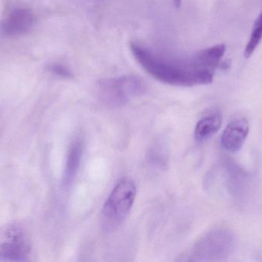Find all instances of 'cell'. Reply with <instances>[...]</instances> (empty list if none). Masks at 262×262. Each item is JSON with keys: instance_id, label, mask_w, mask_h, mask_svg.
I'll return each instance as SVG.
<instances>
[{"instance_id": "1", "label": "cell", "mask_w": 262, "mask_h": 262, "mask_svg": "<svg viewBox=\"0 0 262 262\" xmlns=\"http://www.w3.org/2000/svg\"><path fill=\"white\" fill-rule=\"evenodd\" d=\"M131 52L136 61L149 75L165 84L192 87L212 83L214 72L200 67L193 55L175 58L156 53L139 43H130Z\"/></svg>"}, {"instance_id": "5", "label": "cell", "mask_w": 262, "mask_h": 262, "mask_svg": "<svg viewBox=\"0 0 262 262\" xmlns=\"http://www.w3.org/2000/svg\"><path fill=\"white\" fill-rule=\"evenodd\" d=\"M35 21L33 13L23 7L14 8L5 15L0 25L4 35L16 36L23 35L30 30Z\"/></svg>"}, {"instance_id": "8", "label": "cell", "mask_w": 262, "mask_h": 262, "mask_svg": "<svg viewBox=\"0 0 262 262\" xmlns=\"http://www.w3.org/2000/svg\"><path fill=\"white\" fill-rule=\"evenodd\" d=\"M222 123L223 118L220 113L210 114L203 117L195 126V139L204 141L210 138L220 130Z\"/></svg>"}, {"instance_id": "11", "label": "cell", "mask_w": 262, "mask_h": 262, "mask_svg": "<svg viewBox=\"0 0 262 262\" xmlns=\"http://www.w3.org/2000/svg\"><path fill=\"white\" fill-rule=\"evenodd\" d=\"M182 1H183V0H172L173 4L175 5L176 7L177 8H180V6H181Z\"/></svg>"}, {"instance_id": "10", "label": "cell", "mask_w": 262, "mask_h": 262, "mask_svg": "<svg viewBox=\"0 0 262 262\" xmlns=\"http://www.w3.org/2000/svg\"><path fill=\"white\" fill-rule=\"evenodd\" d=\"M51 71L53 73L59 75V76L64 77V78H70L72 76V72L66 66L61 65H55L51 67Z\"/></svg>"}, {"instance_id": "6", "label": "cell", "mask_w": 262, "mask_h": 262, "mask_svg": "<svg viewBox=\"0 0 262 262\" xmlns=\"http://www.w3.org/2000/svg\"><path fill=\"white\" fill-rule=\"evenodd\" d=\"M249 125L246 118H238L231 122L223 132L221 146L228 152L239 150L247 138Z\"/></svg>"}, {"instance_id": "3", "label": "cell", "mask_w": 262, "mask_h": 262, "mask_svg": "<svg viewBox=\"0 0 262 262\" xmlns=\"http://www.w3.org/2000/svg\"><path fill=\"white\" fill-rule=\"evenodd\" d=\"M98 93L101 101L110 107H121L130 99L144 93V80L136 75L106 78L98 83Z\"/></svg>"}, {"instance_id": "4", "label": "cell", "mask_w": 262, "mask_h": 262, "mask_svg": "<svg viewBox=\"0 0 262 262\" xmlns=\"http://www.w3.org/2000/svg\"><path fill=\"white\" fill-rule=\"evenodd\" d=\"M31 250L29 235L19 223H8L0 228V261H26Z\"/></svg>"}, {"instance_id": "9", "label": "cell", "mask_w": 262, "mask_h": 262, "mask_svg": "<svg viewBox=\"0 0 262 262\" xmlns=\"http://www.w3.org/2000/svg\"><path fill=\"white\" fill-rule=\"evenodd\" d=\"M262 39V12L255 20L252 29V34L245 49V55L246 58L252 56L256 48Z\"/></svg>"}, {"instance_id": "2", "label": "cell", "mask_w": 262, "mask_h": 262, "mask_svg": "<svg viewBox=\"0 0 262 262\" xmlns=\"http://www.w3.org/2000/svg\"><path fill=\"white\" fill-rule=\"evenodd\" d=\"M137 197V186L130 178H123L111 192L101 212V228L105 232L118 230L125 221Z\"/></svg>"}, {"instance_id": "7", "label": "cell", "mask_w": 262, "mask_h": 262, "mask_svg": "<svg viewBox=\"0 0 262 262\" xmlns=\"http://www.w3.org/2000/svg\"><path fill=\"white\" fill-rule=\"evenodd\" d=\"M82 153V143L80 140H76L72 143L68 153L67 161H66V169H64V176H63V185L64 187L70 186L71 183L75 179L81 163Z\"/></svg>"}]
</instances>
